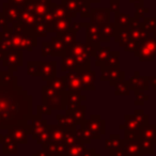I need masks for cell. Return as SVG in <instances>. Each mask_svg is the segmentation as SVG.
<instances>
[{"label":"cell","instance_id":"cell-22","mask_svg":"<svg viewBox=\"0 0 156 156\" xmlns=\"http://www.w3.org/2000/svg\"><path fill=\"white\" fill-rule=\"evenodd\" d=\"M141 137L143 140L154 141L156 140V126H145L141 129Z\"/></svg>","mask_w":156,"mask_h":156},{"label":"cell","instance_id":"cell-14","mask_svg":"<svg viewBox=\"0 0 156 156\" xmlns=\"http://www.w3.org/2000/svg\"><path fill=\"white\" fill-rule=\"evenodd\" d=\"M65 136H66V130L62 126H50V140L52 143L62 144V142L65 140Z\"/></svg>","mask_w":156,"mask_h":156},{"label":"cell","instance_id":"cell-5","mask_svg":"<svg viewBox=\"0 0 156 156\" xmlns=\"http://www.w3.org/2000/svg\"><path fill=\"white\" fill-rule=\"evenodd\" d=\"M87 33H86V37H87V42L94 46V47L98 48L100 42L102 41V34H101V26L95 24H89L87 27Z\"/></svg>","mask_w":156,"mask_h":156},{"label":"cell","instance_id":"cell-27","mask_svg":"<svg viewBox=\"0 0 156 156\" xmlns=\"http://www.w3.org/2000/svg\"><path fill=\"white\" fill-rule=\"evenodd\" d=\"M141 151V145L134 141L128 142V144L125 147V154L127 156H138Z\"/></svg>","mask_w":156,"mask_h":156},{"label":"cell","instance_id":"cell-30","mask_svg":"<svg viewBox=\"0 0 156 156\" xmlns=\"http://www.w3.org/2000/svg\"><path fill=\"white\" fill-rule=\"evenodd\" d=\"M118 56H119L118 52H111V54L109 55L108 58H107V60L104 62V64L102 65L103 69H112L113 66H115V65L119 64Z\"/></svg>","mask_w":156,"mask_h":156},{"label":"cell","instance_id":"cell-11","mask_svg":"<svg viewBox=\"0 0 156 156\" xmlns=\"http://www.w3.org/2000/svg\"><path fill=\"white\" fill-rule=\"evenodd\" d=\"M89 133L91 134L92 137H94L93 135L98 133V134H104V121H101L98 119V117H91V120L88 122H86V125H83Z\"/></svg>","mask_w":156,"mask_h":156},{"label":"cell","instance_id":"cell-36","mask_svg":"<svg viewBox=\"0 0 156 156\" xmlns=\"http://www.w3.org/2000/svg\"><path fill=\"white\" fill-rule=\"evenodd\" d=\"M28 73L32 76L40 75V62H28Z\"/></svg>","mask_w":156,"mask_h":156},{"label":"cell","instance_id":"cell-6","mask_svg":"<svg viewBox=\"0 0 156 156\" xmlns=\"http://www.w3.org/2000/svg\"><path fill=\"white\" fill-rule=\"evenodd\" d=\"M78 74H79V77H80L81 85H83V89L85 90H94V80H95V73L91 72L90 69H78Z\"/></svg>","mask_w":156,"mask_h":156},{"label":"cell","instance_id":"cell-19","mask_svg":"<svg viewBox=\"0 0 156 156\" xmlns=\"http://www.w3.org/2000/svg\"><path fill=\"white\" fill-rule=\"evenodd\" d=\"M77 63H76L75 59L72 56H69V54H65L63 56V60H62V71L66 72V71H77Z\"/></svg>","mask_w":156,"mask_h":156},{"label":"cell","instance_id":"cell-7","mask_svg":"<svg viewBox=\"0 0 156 156\" xmlns=\"http://www.w3.org/2000/svg\"><path fill=\"white\" fill-rule=\"evenodd\" d=\"M137 56L140 58V60H153V57L156 55V43L153 40L147 41L142 44L139 52H136Z\"/></svg>","mask_w":156,"mask_h":156},{"label":"cell","instance_id":"cell-10","mask_svg":"<svg viewBox=\"0 0 156 156\" xmlns=\"http://www.w3.org/2000/svg\"><path fill=\"white\" fill-rule=\"evenodd\" d=\"M92 18V23L98 26H103V25L109 23V10L106 9H94L91 10V14H90Z\"/></svg>","mask_w":156,"mask_h":156},{"label":"cell","instance_id":"cell-31","mask_svg":"<svg viewBox=\"0 0 156 156\" xmlns=\"http://www.w3.org/2000/svg\"><path fill=\"white\" fill-rule=\"evenodd\" d=\"M72 117L75 119V121L77 122H83L85 120V115H86V106L83 105H80V106H78L73 112L71 113Z\"/></svg>","mask_w":156,"mask_h":156},{"label":"cell","instance_id":"cell-39","mask_svg":"<svg viewBox=\"0 0 156 156\" xmlns=\"http://www.w3.org/2000/svg\"><path fill=\"white\" fill-rule=\"evenodd\" d=\"M119 5H120L119 0H111V1H110L111 10H113V11L118 12V9H119Z\"/></svg>","mask_w":156,"mask_h":156},{"label":"cell","instance_id":"cell-20","mask_svg":"<svg viewBox=\"0 0 156 156\" xmlns=\"http://www.w3.org/2000/svg\"><path fill=\"white\" fill-rule=\"evenodd\" d=\"M57 120H58V122L60 123V126H62L63 128H67V129H72V128L77 124V122L72 117V115H57Z\"/></svg>","mask_w":156,"mask_h":156},{"label":"cell","instance_id":"cell-37","mask_svg":"<svg viewBox=\"0 0 156 156\" xmlns=\"http://www.w3.org/2000/svg\"><path fill=\"white\" fill-rule=\"evenodd\" d=\"M118 85V89H117V91H115V94H128V86L126 85H124V87L122 85H123V83H117Z\"/></svg>","mask_w":156,"mask_h":156},{"label":"cell","instance_id":"cell-4","mask_svg":"<svg viewBox=\"0 0 156 156\" xmlns=\"http://www.w3.org/2000/svg\"><path fill=\"white\" fill-rule=\"evenodd\" d=\"M5 17L7 20V23H11V24H18L20 23V18L22 15V8L16 7V5H12V3H5Z\"/></svg>","mask_w":156,"mask_h":156},{"label":"cell","instance_id":"cell-16","mask_svg":"<svg viewBox=\"0 0 156 156\" xmlns=\"http://www.w3.org/2000/svg\"><path fill=\"white\" fill-rule=\"evenodd\" d=\"M71 26V17H66L55 22L52 24V28L50 29V31H54V32H57L58 34H60V33H64L67 30H69Z\"/></svg>","mask_w":156,"mask_h":156},{"label":"cell","instance_id":"cell-23","mask_svg":"<svg viewBox=\"0 0 156 156\" xmlns=\"http://www.w3.org/2000/svg\"><path fill=\"white\" fill-rule=\"evenodd\" d=\"M78 5L79 0H62V7L71 14L72 17L78 12Z\"/></svg>","mask_w":156,"mask_h":156},{"label":"cell","instance_id":"cell-38","mask_svg":"<svg viewBox=\"0 0 156 156\" xmlns=\"http://www.w3.org/2000/svg\"><path fill=\"white\" fill-rule=\"evenodd\" d=\"M30 1L31 0H9L10 3H12V5H16V7H20V8H22L23 5L26 7Z\"/></svg>","mask_w":156,"mask_h":156},{"label":"cell","instance_id":"cell-29","mask_svg":"<svg viewBox=\"0 0 156 156\" xmlns=\"http://www.w3.org/2000/svg\"><path fill=\"white\" fill-rule=\"evenodd\" d=\"M5 153H16L17 152V142L15 140L11 138L10 136H8V138L5 137Z\"/></svg>","mask_w":156,"mask_h":156},{"label":"cell","instance_id":"cell-9","mask_svg":"<svg viewBox=\"0 0 156 156\" xmlns=\"http://www.w3.org/2000/svg\"><path fill=\"white\" fill-rule=\"evenodd\" d=\"M40 75L43 80H51L56 75V62H40Z\"/></svg>","mask_w":156,"mask_h":156},{"label":"cell","instance_id":"cell-35","mask_svg":"<svg viewBox=\"0 0 156 156\" xmlns=\"http://www.w3.org/2000/svg\"><path fill=\"white\" fill-rule=\"evenodd\" d=\"M86 151L83 149V145H80V144H74L73 147H69V156H79V155H83V152Z\"/></svg>","mask_w":156,"mask_h":156},{"label":"cell","instance_id":"cell-8","mask_svg":"<svg viewBox=\"0 0 156 156\" xmlns=\"http://www.w3.org/2000/svg\"><path fill=\"white\" fill-rule=\"evenodd\" d=\"M3 65L8 67H13L17 69L18 66L22 65V51H11L8 52L3 57Z\"/></svg>","mask_w":156,"mask_h":156},{"label":"cell","instance_id":"cell-25","mask_svg":"<svg viewBox=\"0 0 156 156\" xmlns=\"http://www.w3.org/2000/svg\"><path fill=\"white\" fill-rule=\"evenodd\" d=\"M47 127V125H46V121L45 120H33L32 122V135L33 137H34L35 139H37V137L39 136L40 134H41L42 132H44V129Z\"/></svg>","mask_w":156,"mask_h":156},{"label":"cell","instance_id":"cell-18","mask_svg":"<svg viewBox=\"0 0 156 156\" xmlns=\"http://www.w3.org/2000/svg\"><path fill=\"white\" fill-rule=\"evenodd\" d=\"M50 45H51L52 56H62V55L65 54V51H66V46L64 45V43H63L58 37H54V39L51 40Z\"/></svg>","mask_w":156,"mask_h":156},{"label":"cell","instance_id":"cell-41","mask_svg":"<svg viewBox=\"0 0 156 156\" xmlns=\"http://www.w3.org/2000/svg\"><path fill=\"white\" fill-rule=\"evenodd\" d=\"M1 77H2V72H0V83H1Z\"/></svg>","mask_w":156,"mask_h":156},{"label":"cell","instance_id":"cell-3","mask_svg":"<svg viewBox=\"0 0 156 156\" xmlns=\"http://www.w3.org/2000/svg\"><path fill=\"white\" fill-rule=\"evenodd\" d=\"M39 20H40V18L26 5L25 10H23V12H22V15H20V23H18V24L22 25L25 28L33 30Z\"/></svg>","mask_w":156,"mask_h":156},{"label":"cell","instance_id":"cell-24","mask_svg":"<svg viewBox=\"0 0 156 156\" xmlns=\"http://www.w3.org/2000/svg\"><path fill=\"white\" fill-rule=\"evenodd\" d=\"M110 49L108 47H104V48H98L95 52V58H96V64L102 66L104 64V62L107 60V58L110 55Z\"/></svg>","mask_w":156,"mask_h":156},{"label":"cell","instance_id":"cell-32","mask_svg":"<svg viewBox=\"0 0 156 156\" xmlns=\"http://www.w3.org/2000/svg\"><path fill=\"white\" fill-rule=\"evenodd\" d=\"M126 126H127L126 128L128 129V132L135 133L136 130H138L139 120L134 117H126Z\"/></svg>","mask_w":156,"mask_h":156},{"label":"cell","instance_id":"cell-15","mask_svg":"<svg viewBox=\"0 0 156 156\" xmlns=\"http://www.w3.org/2000/svg\"><path fill=\"white\" fill-rule=\"evenodd\" d=\"M10 137L16 142L27 143V133L24 126L15 125L13 128L10 129Z\"/></svg>","mask_w":156,"mask_h":156},{"label":"cell","instance_id":"cell-34","mask_svg":"<svg viewBox=\"0 0 156 156\" xmlns=\"http://www.w3.org/2000/svg\"><path fill=\"white\" fill-rule=\"evenodd\" d=\"M130 17L127 14H119L117 16V27H126L129 25L130 23Z\"/></svg>","mask_w":156,"mask_h":156},{"label":"cell","instance_id":"cell-40","mask_svg":"<svg viewBox=\"0 0 156 156\" xmlns=\"http://www.w3.org/2000/svg\"><path fill=\"white\" fill-rule=\"evenodd\" d=\"M7 22V20H5V15H0V28L3 26V24Z\"/></svg>","mask_w":156,"mask_h":156},{"label":"cell","instance_id":"cell-42","mask_svg":"<svg viewBox=\"0 0 156 156\" xmlns=\"http://www.w3.org/2000/svg\"><path fill=\"white\" fill-rule=\"evenodd\" d=\"M89 1H94V2H98L100 0H89Z\"/></svg>","mask_w":156,"mask_h":156},{"label":"cell","instance_id":"cell-33","mask_svg":"<svg viewBox=\"0 0 156 156\" xmlns=\"http://www.w3.org/2000/svg\"><path fill=\"white\" fill-rule=\"evenodd\" d=\"M58 93L59 92L56 91L54 88L48 87V86H44L43 87V98H44V101L55 98V96L58 95Z\"/></svg>","mask_w":156,"mask_h":156},{"label":"cell","instance_id":"cell-1","mask_svg":"<svg viewBox=\"0 0 156 156\" xmlns=\"http://www.w3.org/2000/svg\"><path fill=\"white\" fill-rule=\"evenodd\" d=\"M10 86L8 85L7 91L5 85L0 87V128L13 125L30 112V98L20 87L10 91Z\"/></svg>","mask_w":156,"mask_h":156},{"label":"cell","instance_id":"cell-12","mask_svg":"<svg viewBox=\"0 0 156 156\" xmlns=\"http://www.w3.org/2000/svg\"><path fill=\"white\" fill-rule=\"evenodd\" d=\"M85 100V96L80 94V92H71L67 93V115H71L78 106H80V102Z\"/></svg>","mask_w":156,"mask_h":156},{"label":"cell","instance_id":"cell-2","mask_svg":"<svg viewBox=\"0 0 156 156\" xmlns=\"http://www.w3.org/2000/svg\"><path fill=\"white\" fill-rule=\"evenodd\" d=\"M65 81V91L71 93V92H80L83 90L80 77L78 72H71L66 76H64Z\"/></svg>","mask_w":156,"mask_h":156},{"label":"cell","instance_id":"cell-28","mask_svg":"<svg viewBox=\"0 0 156 156\" xmlns=\"http://www.w3.org/2000/svg\"><path fill=\"white\" fill-rule=\"evenodd\" d=\"M78 12L80 13L81 17H89L91 14L90 10V1L89 0H79V5H78Z\"/></svg>","mask_w":156,"mask_h":156},{"label":"cell","instance_id":"cell-21","mask_svg":"<svg viewBox=\"0 0 156 156\" xmlns=\"http://www.w3.org/2000/svg\"><path fill=\"white\" fill-rule=\"evenodd\" d=\"M58 37L64 43V45L66 46V47H69V46L73 45V44L75 43L74 41H75V39H76V32H74V31H72L71 29H69L66 32L58 34Z\"/></svg>","mask_w":156,"mask_h":156},{"label":"cell","instance_id":"cell-26","mask_svg":"<svg viewBox=\"0 0 156 156\" xmlns=\"http://www.w3.org/2000/svg\"><path fill=\"white\" fill-rule=\"evenodd\" d=\"M48 83V87H51L54 88L56 91H58L59 93L62 92L63 90H65V81H64V77H61V78H58V77H55L52 78L51 80L47 81Z\"/></svg>","mask_w":156,"mask_h":156},{"label":"cell","instance_id":"cell-13","mask_svg":"<svg viewBox=\"0 0 156 156\" xmlns=\"http://www.w3.org/2000/svg\"><path fill=\"white\" fill-rule=\"evenodd\" d=\"M65 103H67V94L59 93L57 96L49 100L44 101V105L48 107L50 109H64Z\"/></svg>","mask_w":156,"mask_h":156},{"label":"cell","instance_id":"cell-17","mask_svg":"<svg viewBox=\"0 0 156 156\" xmlns=\"http://www.w3.org/2000/svg\"><path fill=\"white\" fill-rule=\"evenodd\" d=\"M117 31V25L111 24V23H107V24L101 26V34H102L103 41H108L111 37L115 34Z\"/></svg>","mask_w":156,"mask_h":156}]
</instances>
